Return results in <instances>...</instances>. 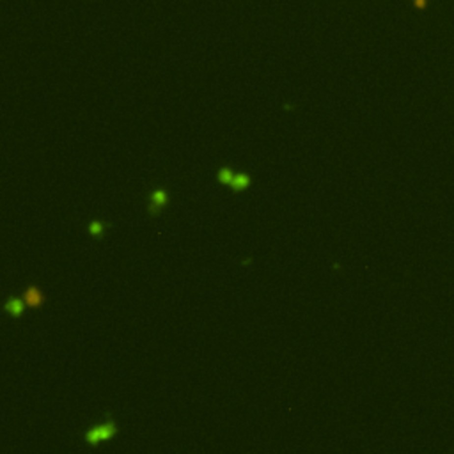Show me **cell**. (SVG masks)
<instances>
[{
  "mask_svg": "<svg viewBox=\"0 0 454 454\" xmlns=\"http://www.w3.org/2000/svg\"><path fill=\"white\" fill-rule=\"evenodd\" d=\"M117 431H119L117 423L109 417L107 421H103V423L94 424L92 427H89V429L84 433V440H85L87 445L96 447V445H100V444H103V442H109L110 438H114V436L117 435Z\"/></svg>",
  "mask_w": 454,
  "mask_h": 454,
  "instance_id": "cell-1",
  "label": "cell"
},
{
  "mask_svg": "<svg viewBox=\"0 0 454 454\" xmlns=\"http://www.w3.org/2000/svg\"><path fill=\"white\" fill-rule=\"evenodd\" d=\"M22 298L28 309H39V307L45 304V295H43V291L39 289L36 284H30V286L25 287Z\"/></svg>",
  "mask_w": 454,
  "mask_h": 454,
  "instance_id": "cell-2",
  "label": "cell"
},
{
  "mask_svg": "<svg viewBox=\"0 0 454 454\" xmlns=\"http://www.w3.org/2000/svg\"><path fill=\"white\" fill-rule=\"evenodd\" d=\"M167 202H169L167 190H164V188H155V190L149 194V213L153 215V217L160 215V211L167 206Z\"/></svg>",
  "mask_w": 454,
  "mask_h": 454,
  "instance_id": "cell-3",
  "label": "cell"
},
{
  "mask_svg": "<svg viewBox=\"0 0 454 454\" xmlns=\"http://www.w3.org/2000/svg\"><path fill=\"white\" fill-rule=\"evenodd\" d=\"M4 309L11 318H22L23 311H25V302L22 298H18V296H9L4 305Z\"/></svg>",
  "mask_w": 454,
  "mask_h": 454,
  "instance_id": "cell-4",
  "label": "cell"
},
{
  "mask_svg": "<svg viewBox=\"0 0 454 454\" xmlns=\"http://www.w3.org/2000/svg\"><path fill=\"white\" fill-rule=\"evenodd\" d=\"M250 186V176L247 172H238L232 177V183L229 188H232L234 192H245Z\"/></svg>",
  "mask_w": 454,
  "mask_h": 454,
  "instance_id": "cell-5",
  "label": "cell"
},
{
  "mask_svg": "<svg viewBox=\"0 0 454 454\" xmlns=\"http://www.w3.org/2000/svg\"><path fill=\"white\" fill-rule=\"evenodd\" d=\"M107 227H109V224H105L103 220H92V222H89V226H87V232H89L92 238H103Z\"/></svg>",
  "mask_w": 454,
  "mask_h": 454,
  "instance_id": "cell-6",
  "label": "cell"
},
{
  "mask_svg": "<svg viewBox=\"0 0 454 454\" xmlns=\"http://www.w3.org/2000/svg\"><path fill=\"white\" fill-rule=\"evenodd\" d=\"M232 177H234V172H232L231 167H220L217 172V179L220 185L224 186H231L232 183Z\"/></svg>",
  "mask_w": 454,
  "mask_h": 454,
  "instance_id": "cell-7",
  "label": "cell"
},
{
  "mask_svg": "<svg viewBox=\"0 0 454 454\" xmlns=\"http://www.w3.org/2000/svg\"><path fill=\"white\" fill-rule=\"evenodd\" d=\"M424 5H426V2H424V0H415V7H419V9H423Z\"/></svg>",
  "mask_w": 454,
  "mask_h": 454,
  "instance_id": "cell-8",
  "label": "cell"
}]
</instances>
